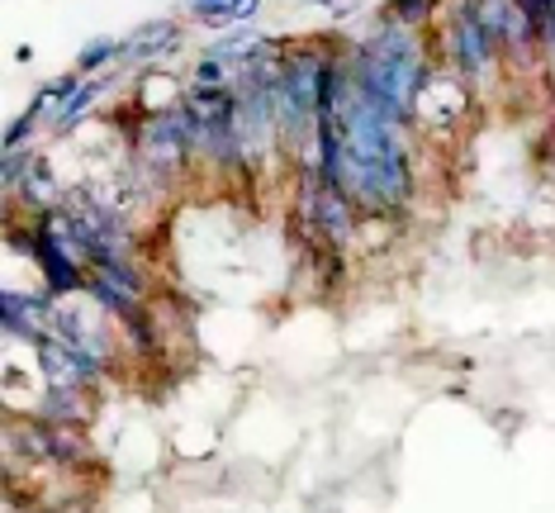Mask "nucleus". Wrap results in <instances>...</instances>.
<instances>
[{"instance_id": "obj_14", "label": "nucleus", "mask_w": 555, "mask_h": 513, "mask_svg": "<svg viewBox=\"0 0 555 513\" xmlns=\"http://www.w3.org/2000/svg\"><path fill=\"white\" fill-rule=\"evenodd\" d=\"M546 43H551V57H555V15H551V24H546Z\"/></svg>"}, {"instance_id": "obj_7", "label": "nucleus", "mask_w": 555, "mask_h": 513, "mask_svg": "<svg viewBox=\"0 0 555 513\" xmlns=\"http://www.w3.org/2000/svg\"><path fill=\"white\" fill-rule=\"evenodd\" d=\"M43 414L53 419V423L86 419V399H81V385H48V395H43Z\"/></svg>"}, {"instance_id": "obj_6", "label": "nucleus", "mask_w": 555, "mask_h": 513, "mask_svg": "<svg viewBox=\"0 0 555 513\" xmlns=\"http://www.w3.org/2000/svg\"><path fill=\"white\" fill-rule=\"evenodd\" d=\"M176 43H181V29H176L171 20H157V24H143V29L124 43L119 57L124 62H157V57H167Z\"/></svg>"}, {"instance_id": "obj_8", "label": "nucleus", "mask_w": 555, "mask_h": 513, "mask_svg": "<svg viewBox=\"0 0 555 513\" xmlns=\"http://www.w3.org/2000/svg\"><path fill=\"white\" fill-rule=\"evenodd\" d=\"M100 91H105V81H100V77H95V81H81L77 91H72V95L53 110V124H57V129H72V124H77L86 110H91V100H95Z\"/></svg>"}, {"instance_id": "obj_4", "label": "nucleus", "mask_w": 555, "mask_h": 513, "mask_svg": "<svg viewBox=\"0 0 555 513\" xmlns=\"http://www.w3.org/2000/svg\"><path fill=\"white\" fill-rule=\"evenodd\" d=\"M494 34H489L485 15H479V0H465L456 10V20H451V62H456L461 77H485L489 57H494Z\"/></svg>"}, {"instance_id": "obj_11", "label": "nucleus", "mask_w": 555, "mask_h": 513, "mask_svg": "<svg viewBox=\"0 0 555 513\" xmlns=\"http://www.w3.org/2000/svg\"><path fill=\"white\" fill-rule=\"evenodd\" d=\"M229 10H233V0H191V15L209 24H229Z\"/></svg>"}, {"instance_id": "obj_10", "label": "nucleus", "mask_w": 555, "mask_h": 513, "mask_svg": "<svg viewBox=\"0 0 555 513\" xmlns=\"http://www.w3.org/2000/svg\"><path fill=\"white\" fill-rule=\"evenodd\" d=\"M119 53H124V43H115V39H95V43H86V48H81L77 72H81V77H91V72H100L105 62H115Z\"/></svg>"}, {"instance_id": "obj_1", "label": "nucleus", "mask_w": 555, "mask_h": 513, "mask_svg": "<svg viewBox=\"0 0 555 513\" xmlns=\"http://www.w3.org/2000/svg\"><path fill=\"white\" fill-rule=\"evenodd\" d=\"M343 133V191L361 200L365 209H395L409 200L413 177H409V153H403L399 129L357 86L347 67V86L337 95V110L327 115Z\"/></svg>"}, {"instance_id": "obj_9", "label": "nucleus", "mask_w": 555, "mask_h": 513, "mask_svg": "<svg viewBox=\"0 0 555 513\" xmlns=\"http://www.w3.org/2000/svg\"><path fill=\"white\" fill-rule=\"evenodd\" d=\"M427 15H433V0H389L380 10L385 24H399V29H423Z\"/></svg>"}, {"instance_id": "obj_12", "label": "nucleus", "mask_w": 555, "mask_h": 513, "mask_svg": "<svg viewBox=\"0 0 555 513\" xmlns=\"http://www.w3.org/2000/svg\"><path fill=\"white\" fill-rule=\"evenodd\" d=\"M34 124H39V115H34V110H24V115H20L15 124H10V133H5V153H20L24 139H29V129H34Z\"/></svg>"}, {"instance_id": "obj_2", "label": "nucleus", "mask_w": 555, "mask_h": 513, "mask_svg": "<svg viewBox=\"0 0 555 513\" xmlns=\"http://www.w3.org/2000/svg\"><path fill=\"white\" fill-rule=\"evenodd\" d=\"M351 77H357V86L385 110L389 119L409 124L413 119V105H418L423 81L433 77V72H427V62L418 53V39H413V29L385 24L375 39L361 43L357 62H351Z\"/></svg>"}, {"instance_id": "obj_15", "label": "nucleus", "mask_w": 555, "mask_h": 513, "mask_svg": "<svg viewBox=\"0 0 555 513\" xmlns=\"http://www.w3.org/2000/svg\"><path fill=\"white\" fill-rule=\"evenodd\" d=\"M319 5H333V0H319Z\"/></svg>"}, {"instance_id": "obj_13", "label": "nucleus", "mask_w": 555, "mask_h": 513, "mask_svg": "<svg viewBox=\"0 0 555 513\" xmlns=\"http://www.w3.org/2000/svg\"><path fill=\"white\" fill-rule=\"evenodd\" d=\"M261 10V0H233V10H229V24H247L251 15Z\"/></svg>"}, {"instance_id": "obj_5", "label": "nucleus", "mask_w": 555, "mask_h": 513, "mask_svg": "<svg viewBox=\"0 0 555 513\" xmlns=\"http://www.w3.org/2000/svg\"><path fill=\"white\" fill-rule=\"evenodd\" d=\"M305 219L323 238H333V243H347L351 229H357V219H351V195L323 177H313L305 185Z\"/></svg>"}, {"instance_id": "obj_3", "label": "nucleus", "mask_w": 555, "mask_h": 513, "mask_svg": "<svg viewBox=\"0 0 555 513\" xmlns=\"http://www.w3.org/2000/svg\"><path fill=\"white\" fill-rule=\"evenodd\" d=\"M319 53H299L281 62V86H275V133L285 148H305V133L319 129Z\"/></svg>"}]
</instances>
